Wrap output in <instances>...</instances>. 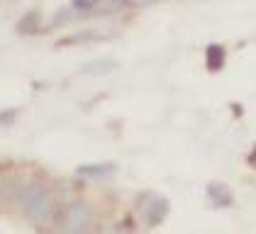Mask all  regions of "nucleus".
<instances>
[{"label": "nucleus", "instance_id": "f257e3e1", "mask_svg": "<svg viewBox=\"0 0 256 234\" xmlns=\"http://www.w3.org/2000/svg\"><path fill=\"white\" fill-rule=\"evenodd\" d=\"M22 210L27 212L30 222L34 227H44L54 217V193L42 180H27L18 193Z\"/></svg>", "mask_w": 256, "mask_h": 234}, {"label": "nucleus", "instance_id": "f03ea898", "mask_svg": "<svg viewBox=\"0 0 256 234\" xmlns=\"http://www.w3.org/2000/svg\"><path fill=\"white\" fill-rule=\"evenodd\" d=\"M90 208L86 205V202H71V205H66V210H64V230L59 234H83L88 230V224H90Z\"/></svg>", "mask_w": 256, "mask_h": 234}, {"label": "nucleus", "instance_id": "7ed1b4c3", "mask_svg": "<svg viewBox=\"0 0 256 234\" xmlns=\"http://www.w3.org/2000/svg\"><path fill=\"white\" fill-rule=\"evenodd\" d=\"M166 214H168V200L154 198V200L149 202L146 212H144V220H146L149 227H156V224H161V222L166 220Z\"/></svg>", "mask_w": 256, "mask_h": 234}, {"label": "nucleus", "instance_id": "20e7f679", "mask_svg": "<svg viewBox=\"0 0 256 234\" xmlns=\"http://www.w3.org/2000/svg\"><path fill=\"white\" fill-rule=\"evenodd\" d=\"M208 200H210V205L212 208H227V205H232V190L224 186V183H210L208 186Z\"/></svg>", "mask_w": 256, "mask_h": 234}, {"label": "nucleus", "instance_id": "39448f33", "mask_svg": "<svg viewBox=\"0 0 256 234\" xmlns=\"http://www.w3.org/2000/svg\"><path fill=\"white\" fill-rule=\"evenodd\" d=\"M115 171L112 164H90V166H78L76 174L83 178H102V176H110Z\"/></svg>", "mask_w": 256, "mask_h": 234}, {"label": "nucleus", "instance_id": "423d86ee", "mask_svg": "<svg viewBox=\"0 0 256 234\" xmlns=\"http://www.w3.org/2000/svg\"><path fill=\"white\" fill-rule=\"evenodd\" d=\"M205 56H208V68H210V71H217V68H222V64H224V49H222L220 44H210L208 52H205Z\"/></svg>", "mask_w": 256, "mask_h": 234}, {"label": "nucleus", "instance_id": "0eeeda50", "mask_svg": "<svg viewBox=\"0 0 256 234\" xmlns=\"http://www.w3.org/2000/svg\"><path fill=\"white\" fill-rule=\"evenodd\" d=\"M22 20H24V22L18 24V30H20V32H30V24H32V30L37 27V12H30V15H24Z\"/></svg>", "mask_w": 256, "mask_h": 234}, {"label": "nucleus", "instance_id": "6e6552de", "mask_svg": "<svg viewBox=\"0 0 256 234\" xmlns=\"http://www.w3.org/2000/svg\"><path fill=\"white\" fill-rule=\"evenodd\" d=\"M18 115V110H0V124H10Z\"/></svg>", "mask_w": 256, "mask_h": 234}, {"label": "nucleus", "instance_id": "1a4fd4ad", "mask_svg": "<svg viewBox=\"0 0 256 234\" xmlns=\"http://www.w3.org/2000/svg\"><path fill=\"white\" fill-rule=\"evenodd\" d=\"M98 0H74V8L76 10H88V8H93Z\"/></svg>", "mask_w": 256, "mask_h": 234}, {"label": "nucleus", "instance_id": "9d476101", "mask_svg": "<svg viewBox=\"0 0 256 234\" xmlns=\"http://www.w3.org/2000/svg\"><path fill=\"white\" fill-rule=\"evenodd\" d=\"M110 234H132V232H130V230H127L124 224H115V227L110 230Z\"/></svg>", "mask_w": 256, "mask_h": 234}]
</instances>
